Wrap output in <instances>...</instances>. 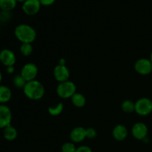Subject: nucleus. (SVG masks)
Masks as SVG:
<instances>
[{
  "label": "nucleus",
  "mask_w": 152,
  "mask_h": 152,
  "mask_svg": "<svg viewBox=\"0 0 152 152\" xmlns=\"http://www.w3.org/2000/svg\"><path fill=\"white\" fill-rule=\"evenodd\" d=\"M14 35L22 43L32 44L37 38V31L28 24H19L15 28Z\"/></svg>",
  "instance_id": "nucleus-1"
},
{
  "label": "nucleus",
  "mask_w": 152,
  "mask_h": 152,
  "mask_svg": "<svg viewBox=\"0 0 152 152\" xmlns=\"http://www.w3.org/2000/svg\"><path fill=\"white\" fill-rule=\"evenodd\" d=\"M25 96L31 100H39L42 99L45 94V87L42 83L38 80H32L27 82L23 88Z\"/></svg>",
  "instance_id": "nucleus-2"
},
{
  "label": "nucleus",
  "mask_w": 152,
  "mask_h": 152,
  "mask_svg": "<svg viewBox=\"0 0 152 152\" xmlns=\"http://www.w3.org/2000/svg\"><path fill=\"white\" fill-rule=\"evenodd\" d=\"M76 92H77V86L74 82L70 80L59 83L56 88V94L62 99L71 98Z\"/></svg>",
  "instance_id": "nucleus-3"
},
{
  "label": "nucleus",
  "mask_w": 152,
  "mask_h": 152,
  "mask_svg": "<svg viewBox=\"0 0 152 152\" xmlns=\"http://www.w3.org/2000/svg\"><path fill=\"white\" fill-rule=\"evenodd\" d=\"M135 112L140 116H147L152 112V101L149 98L142 97L135 102Z\"/></svg>",
  "instance_id": "nucleus-4"
},
{
  "label": "nucleus",
  "mask_w": 152,
  "mask_h": 152,
  "mask_svg": "<svg viewBox=\"0 0 152 152\" xmlns=\"http://www.w3.org/2000/svg\"><path fill=\"white\" fill-rule=\"evenodd\" d=\"M38 74V68L33 62L25 64L21 69L20 75L25 79L26 82L35 80Z\"/></svg>",
  "instance_id": "nucleus-5"
},
{
  "label": "nucleus",
  "mask_w": 152,
  "mask_h": 152,
  "mask_svg": "<svg viewBox=\"0 0 152 152\" xmlns=\"http://www.w3.org/2000/svg\"><path fill=\"white\" fill-rule=\"evenodd\" d=\"M134 70L140 75H148L152 72V63L149 59L141 58L134 63Z\"/></svg>",
  "instance_id": "nucleus-6"
},
{
  "label": "nucleus",
  "mask_w": 152,
  "mask_h": 152,
  "mask_svg": "<svg viewBox=\"0 0 152 152\" xmlns=\"http://www.w3.org/2000/svg\"><path fill=\"white\" fill-rule=\"evenodd\" d=\"M148 129L146 125L142 122H138L134 124L132 129V134L138 140H143L147 137Z\"/></svg>",
  "instance_id": "nucleus-7"
},
{
  "label": "nucleus",
  "mask_w": 152,
  "mask_h": 152,
  "mask_svg": "<svg viewBox=\"0 0 152 152\" xmlns=\"http://www.w3.org/2000/svg\"><path fill=\"white\" fill-rule=\"evenodd\" d=\"M41 3L39 0H27L22 4V10L28 16H34L41 9Z\"/></svg>",
  "instance_id": "nucleus-8"
},
{
  "label": "nucleus",
  "mask_w": 152,
  "mask_h": 152,
  "mask_svg": "<svg viewBox=\"0 0 152 152\" xmlns=\"http://www.w3.org/2000/svg\"><path fill=\"white\" fill-rule=\"evenodd\" d=\"M12 112L8 106L0 104V129H3L11 125Z\"/></svg>",
  "instance_id": "nucleus-9"
},
{
  "label": "nucleus",
  "mask_w": 152,
  "mask_h": 152,
  "mask_svg": "<svg viewBox=\"0 0 152 152\" xmlns=\"http://www.w3.org/2000/svg\"><path fill=\"white\" fill-rule=\"evenodd\" d=\"M53 74L55 80L60 83L68 81L70 77V71L66 65H62L58 64L53 68Z\"/></svg>",
  "instance_id": "nucleus-10"
},
{
  "label": "nucleus",
  "mask_w": 152,
  "mask_h": 152,
  "mask_svg": "<svg viewBox=\"0 0 152 152\" xmlns=\"http://www.w3.org/2000/svg\"><path fill=\"white\" fill-rule=\"evenodd\" d=\"M16 57L13 51L10 49H3L0 51V62L5 67L14 66Z\"/></svg>",
  "instance_id": "nucleus-11"
},
{
  "label": "nucleus",
  "mask_w": 152,
  "mask_h": 152,
  "mask_svg": "<svg viewBox=\"0 0 152 152\" xmlns=\"http://www.w3.org/2000/svg\"><path fill=\"white\" fill-rule=\"evenodd\" d=\"M86 138H87L86 129L81 127V126L73 129L70 133V139H71V142H74V143H80L85 140Z\"/></svg>",
  "instance_id": "nucleus-12"
},
{
  "label": "nucleus",
  "mask_w": 152,
  "mask_h": 152,
  "mask_svg": "<svg viewBox=\"0 0 152 152\" xmlns=\"http://www.w3.org/2000/svg\"><path fill=\"white\" fill-rule=\"evenodd\" d=\"M129 134L127 128L121 124H118L114 128L112 131V136L116 140L123 141L126 139Z\"/></svg>",
  "instance_id": "nucleus-13"
},
{
  "label": "nucleus",
  "mask_w": 152,
  "mask_h": 152,
  "mask_svg": "<svg viewBox=\"0 0 152 152\" xmlns=\"http://www.w3.org/2000/svg\"><path fill=\"white\" fill-rule=\"evenodd\" d=\"M3 137L7 141H13L16 139L18 136V132L15 127L10 125L3 129Z\"/></svg>",
  "instance_id": "nucleus-14"
},
{
  "label": "nucleus",
  "mask_w": 152,
  "mask_h": 152,
  "mask_svg": "<svg viewBox=\"0 0 152 152\" xmlns=\"http://www.w3.org/2000/svg\"><path fill=\"white\" fill-rule=\"evenodd\" d=\"M12 97V91L7 86H0V104L5 105Z\"/></svg>",
  "instance_id": "nucleus-15"
},
{
  "label": "nucleus",
  "mask_w": 152,
  "mask_h": 152,
  "mask_svg": "<svg viewBox=\"0 0 152 152\" xmlns=\"http://www.w3.org/2000/svg\"><path fill=\"white\" fill-rule=\"evenodd\" d=\"M71 99L72 104L77 108H83L86 104V96L83 94L79 92H76Z\"/></svg>",
  "instance_id": "nucleus-16"
},
{
  "label": "nucleus",
  "mask_w": 152,
  "mask_h": 152,
  "mask_svg": "<svg viewBox=\"0 0 152 152\" xmlns=\"http://www.w3.org/2000/svg\"><path fill=\"white\" fill-rule=\"evenodd\" d=\"M16 0H0V9L3 11L10 12L16 7Z\"/></svg>",
  "instance_id": "nucleus-17"
},
{
  "label": "nucleus",
  "mask_w": 152,
  "mask_h": 152,
  "mask_svg": "<svg viewBox=\"0 0 152 152\" xmlns=\"http://www.w3.org/2000/svg\"><path fill=\"white\" fill-rule=\"evenodd\" d=\"M121 109L126 114H131L135 111V102L130 99H126L122 102Z\"/></svg>",
  "instance_id": "nucleus-18"
},
{
  "label": "nucleus",
  "mask_w": 152,
  "mask_h": 152,
  "mask_svg": "<svg viewBox=\"0 0 152 152\" xmlns=\"http://www.w3.org/2000/svg\"><path fill=\"white\" fill-rule=\"evenodd\" d=\"M64 110V105L62 102H58L55 105L53 106H50L48 108V111L49 114L51 116H58L59 114H62V112Z\"/></svg>",
  "instance_id": "nucleus-19"
},
{
  "label": "nucleus",
  "mask_w": 152,
  "mask_h": 152,
  "mask_svg": "<svg viewBox=\"0 0 152 152\" xmlns=\"http://www.w3.org/2000/svg\"><path fill=\"white\" fill-rule=\"evenodd\" d=\"M19 50L21 54L24 56H29L32 54L34 48L31 43H22Z\"/></svg>",
  "instance_id": "nucleus-20"
},
{
  "label": "nucleus",
  "mask_w": 152,
  "mask_h": 152,
  "mask_svg": "<svg viewBox=\"0 0 152 152\" xmlns=\"http://www.w3.org/2000/svg\"><path fill=\"white\" fill-rule=\"evenodd\" d=\"M27 82L25 81V79L20 75V74H18L16 75L13 79V84L15 88L18 89H22L23 90L24 87L26 85Z\"/></svg>",
  "instance_id": "nucleus-21"
},
{
  "label": "nucleus",
  "mask_w": 152,
  "mask_h": 152,
  "mask_svg": "<svg viewBox=\"0 0 152 152\" xmlns=\"http://www.w3.org/2000/svg\"><path fill=\"white\" fill-rule=\"evenodd\" d=\"M76 150H77V147H76L75 143L73 142H65L61 148L62 152H75Z\"/></svg>",
  "instance_id": "nucleus-22"
},
{
  "label": "nucleus",
  "mask_w": 152,
  "mask_h": 152,
  "mask_svg": "<svg viewBox=\"0 0 152 152\" xmlns=\"http://www.w3.org/2000/svg\"><path fill=\"white\" fill-rule=\"evenodd\" d=\"M86 136L88 139H94L96 136H97V132H96V129L94 128H88L86 129Z\"/></svg>",
  "instance_id": "nucleus-23"
},
{
  "label": "nucleus",
  "mask_w": 152,
  "mask_h": 152,
  "mask_svg": "<svg viewBox=\"0 0 152 152\" xmlns=\"http://www.w3.org/2000/svg\"><path fill=\"white\" fill-rule=\"evenodd\" d=\"M10 12L1 10V12H0V21L1 22H7V21H8L10 19Z\"/></svg>",
  "instance_id": "nucleus-24"
},
{
  "label": "nucleus",
  "mask_w": 152,
  "mask_h": 152,
  "mask_svg": "<svg viewBox=\"0 0 152 152\" xmlns=\"http://www.w3.org/2000/svg\"><path fill=\"white\" fill-rule=\"evenodd\" d=\"M75 152H93L92 149L88 145H81L77 148Z\"/></svg>",
  "instance_id": "nucleus-25"
},
{
  "label": "nucleus",
  "mask_w": 152,
  "mask_h": 152,
  "mask_svg": "<svg viewBox=\"0 0 152 152\" xmlns=\"http://www.w3.org/2000/svg\"><path fill=\"white\" fill-rule=\"evenodd\" d=\"M43 6H50L52 5L55 2L56 0H39Z\"/></svg>",
  "instance_id": "nucleus-26"
},
{
  "label": "nucleus",
  "mask_w": 152,
  "mask_h": 152,
  "mask_svg": "<svg viewBox=\"0 0 152 152\" xmlns=\"http://www.w3.org/2000/svg\"><path fill=\"white\" fill-rule=\"evenodd\" d=\"M6 71L8 74H13L15 71L14 66H9L6 67Z\"/></svg>",
  "instance_id": "nucleus-27"
},
{
  "label": "nucleus",
  "mask_w": 152,
  "mask_h": 152,
  "mask_svg": "<svg viewBox=\"0 0 152 152\" xmlns=\"http://www.w3.org/2000/svg\"><path fill=\"white\" fill-rule=\"evenodd\" d=\"M65 59H63V58H62V59H59V65H65Z\"/></svg>",
  "instance_id": "nucleus-28"
},
{
  "label": "nucleus",
  "mask_w": 152,
  "mask_h": 152,
  "mask_svg": "<svg viewBox=\"0 0 152 152\" xmlns=\"http://www.w3.org/2000/svg\"><path fill=\"white\" fill-rule=\"evenodd\" d=\"M16 1H17V2H20V3H22V4H23V3L25 2V1H26L27 0H16Z\"/></svg>",
  "instance_id": "nucleus-29"
},
{
  "label": "nucleus",
  "mask_w": 152,
  "mask_h": 152,
  "mask_svg": "<svg viewBox=\"0 0 152 152\" xmlns=\"http://www.w3.org/2000/svg\"><path fill=\"white\" fill-rule=\"evenodd\" d=\"M1 80H2V74H1V71H0V83H1Z\"/></svg>",
  "instance_id": "nucleus-30"
},
{
  "label": "nucleus",
  "mask_w": 152,
  "mask_h": 152,
  "mask_svg": "<svg viewBox=\"0 0 152 152\" xmlns=\"http://www.w3.org/2000/svg\"><path fill=\"white\" fill-rule=\"evenodd\" d=\"M150 61H151V63H152V51H151V54H150Z\"/></svg>",
  "instance_id": "nucleus-31"
},
{
  "label": "nucleus",
  "mask_w": 152,
  "mask_h": 152,
  "mask_svg": "<svg viewBox=\"0 0 152 152\" xmlns=\"http://www.w3.org/2000/svg\"><path fill=\"white\" fill-rule=\"evenodd\" d=\"M0 32H1V26H0Z\"/></svg>",
  "instance_id": "nucleus-32"
}]
</instances>
